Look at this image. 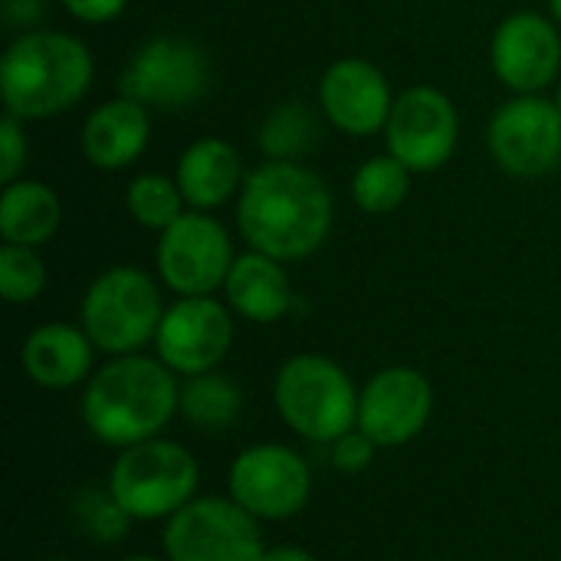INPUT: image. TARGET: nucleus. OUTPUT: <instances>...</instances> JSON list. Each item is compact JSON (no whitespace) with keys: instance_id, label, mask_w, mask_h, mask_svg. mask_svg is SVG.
<instances>
[{"instance_id":"1","label":"nucleus","mask_w":561,"mask_h":561,"mask_svg":"<svg viewBox=\"0 0 561 561\" xmlns=\"http://www.w3.org/2000/svg\"><path fill=\"white\" fill-rule=\"evenodd\" d=\"M237 220L256 253L279 263L302 260L332 230V194L316 171L296 161H270L247 178Z\"/></svg>"},{"instance_id":"2","label":"nucleus","mask_w":561,"mask_h":561,"mask_svg":"<svg viewBox=\"0 0 561 561\" xmlns=\"http://www.w3.org/2000/svg\"><path fill=\"white\" fill-rule=\"evenodd\" d=\"M181 385L161 358L115 355L85 385L82 421L105 447H131L158 437L178 414Z\"/></svg>"},{"instance_id":"3","label":"nucleus","mask_w":561,"mask_h":561,"mask_svg":"<svg viewBox=\"0 0 561 561\" xmlns=\"http://www.w3.org/2000/svg\"><path fill=\"white\" fill-rule=\"evenodd\" d=\"M92 82L89 49L56 30H30L0 62V92L13 118H49L72 108Z\"/></svg>"},{"instance_id":"4","label":"nucleus","mask_w":561,"mask_h":561,"mask_svg":"<svg viewBox=\"0 0 561 561\" xmlns=\"http://www.w3.org/2000/svg\"><path fill=\"white\" fill-rule=\"evenodd\" d=\"M358 394L348 371L325 355L289 358L273 385L283 424L312 444H332L358 427Z\"/></svg>"},{"instance_id":"5","label":"nucleus","mask_w":561,"mask_h":561,"mask_svg":"<svg viewBox=\"0 0 561 561\" xmlns=\"http://www.w3.org/2000/svg\"><path fill=\"white\" fill-rule=\"evenodd\" d=\"M197 460L194 454L164 437L131 444L118 454L108 473V486L125 513L138 523L171 519L197 493Z\"/></svg>"},{"instance_id":"6","label":"nucleus","mask_w":561,"mask_h":561,"mask_svg":"<svg viewBox=\"0 0 561 561\" xmlns=\"http://www.w3.org/2000/svg\"><path fill=\"white\" fill-rule=\"evenodd\" d=\"M164 319L158 283L131 266L102 273L82 299V329L105 355H135L154 342Z\"/></svg>"},{"instance_id":"7","label":"nucleus","mask_w":561,"mask_h":561,"mask_svg":"<svg viewBox=\"0 0 561 561\" xmlns=\"http://www.w3.org/2000/svg\"><path fill=\"white\" fill-rule=\"evenodd\" d=\"M263 552L260 519L230 496L191 500L164 526L168 561H263Z\"/></svg>"},{"instance_id":"8","label":"nucleus","mask_w":561,"mask_h":561,"mask_svg":"<svg viewBox=\"0 0 561 561\" xmlns=\"http://www.w3.org/2000/svg\"><path fill=\"white\" fill-rule=\"evenodd\" d=\"M227 490L230 500L260 523H283L306 510L312 496V470L293 447L256 444L233 460Z\"/></svg>"},{"instance_id":"9","label":"nucleus","mask_w":561,"mask_h":561,"mask_svg":"<svg viewBox=\"0 0 561 561\" xmlns=\"http://www.w3.org/2000/svg\"><path fill=\"white\" fill-rule=\"evenodd\" d=\"M118 89L141 105L187 108L210 89V59L187 36H154L135 53Z\"/></svg>"},{"instance_id":"10","label":"nucleus","mask_w":561,"mask_h":561,"mask_svg":"<svg viewBox=\"0 0 561 561\" xmlns=\"http://www.w3.org/2000/svg\"><path fill=\"white\" fill-rule=\"evenodd\" d=\"M233 266V243L227 230L207 214H184L158 243V273L178 296H210L227 283Z\"/></svg>"},{"instance_id":"11","label":"nucleus","mask_w":561,"mask_h":561,"mask_svg":"<svg viewBox=\"0 0 561 561\" xmlns=\"http://www.w3.org/2000/svg\"><path fill=\"white\" fill-rule=\"evenodd\" d=\"M154 345L158 358L174 375L191 378L214 371L233 345L230 309L210 296H181V302L164 309Z\"/></svg>"},{"instance_id":"12","label":"nucleus","mask_w":561,"mask_h":561,"mask_svg":"<svg viewBox=\"0 0 561 561\" xmlns=\"http://www.w3.org/2000/svg\"><path fill=\"white\" fill-rule=\"evenodd\" d=\"M490 151L516 178H539L561 161V108L549 99L523 95L490 122Z\"/></svg>"},{"instance_id":"13","label":"nucleus","mask_w":561,"mask_h":561,"mask_svg":"<svg viewBox=\"0 0 561 561\" xmlns=\"http://www.w3.org/2000/svg\"><path fill=\"white\" fill-rule=\"evenodd\" d=\"M457 131L460 118L454 102L431 85H417L398 95L385 125L391 154L411 171L440 168L454 154Z\"/></svg>"},{"instance_id":"14","label":"nucleus","mask_w":561,"mask_h":561,"mask_svg":"<svg viewBox=\"0 0 561 561\" xmlns=\"http://www.w3.org/2000/svg\"><path fill=\"white\" fill-rule=\"evenodd\" d=\"M434 391L414 368H385L358 394V431L378 447L411 444L431 421Z\"/></svg>"},{"instance_id":"15","label":"nucleus","mask_w":561,"mask_h":561,"mask_svg":"<svg viewBox=\"0 0 561 561\" xmlns=\"http://www.w3.org/2000/svg\"><path fill=\"white\" fill-rule=\"evenodd\" d=\"M561 66L559 30L539 13H516L510 16L493 36V69L496 76L523 92L533 95L546 89Z\"/></svg>"},{"instance_id":"16","label":"nucleus","mask_w":561,"mask_h":561,"mask_svg":"<svg viewBox=\"0 0 561 561\" xmlns=\"http://www.w3.org/2000/svg\"><path fill=\"white\" fill-rule=\"evenodd\" d=\"M322 108L329 122L348 135H371L388 125L391 115V89L381 69L365 59H342L322 79Z\"/></svg>"},{"instance_id":"17","label":"nucleus","mask_w":561,"mask_h":561,"mask_svg":"<svg viewBox=\"0 0 561 561\" xmlns=\"http://www.w3.org/2000/svg\"><path fill=\"white\" fill-rule=\"evenodd\" d=\"M92 339L85 335V329L66 325V322H49L39 325L36 332H30V339L23 342V371L30 375L33 385L49 388V391H66L76 388L79 381H85L89 368H92Z\"/></svg>"},{"instance_id":"18","label":"nucleus","mask_w":561,"mask_h":561,"mask_svg":"<svg viewBox=\"0 0 561 561\" xmlns=\"http://www.w3.org/2000/svg\"><path fill=\"white\" fill-rule=\"evenodd\" d=\"M151 118L148 108L128 95L99 105L82 128V151L95 168L118 171L131 164L148 145Z\"/></svg>"},{"instance_id":"19","label":"nucleus","mask_w":561,"mask_h":561,"mask_svg":"<svg viewBox=\"0 0 561 561\" xmlns=\"http://www.w3.org/2000/svg\"><path fill=\"white\" fill-rule=\"evenodd\" d=\"M224 293L227 306L250 322H276L293 306V289L283 263L256 250L233 260Z\"/></svg>"},{"instance_id":"20","label":"nucleus","mask_w":561,"mask_h":561,"mask_svg":"<svg viewBox=\"0 0 561 561\" xmlns=\"http://www.w3.org/2000/svg\"><path fill=\"white\" fill-rule=\"evenodd\" d=\"M240 174L243 168L237 151L220 138H204L184 151L178 164V187L191 207L210 210L233 197V191L240 187Z\"/></svg>"},{"instance_id":"21","label":"nucleus","mask_w":561,"mask_h":561,"mask_svg":"<svg viewBox=\"0 0 561 561\" xmlns=\"http://www.w3.org/2000/svg\"><path fill=\"white\" fill-rule=\"evenodd\" d=\"M59 227V197L39 181H13L0 197L3 243L39 247Z\"/></svg>"},{"instance_id":"22","label":"nucleus","mask_w":561,"mask_h":561,"mask_svg":"<svg viewBox=\"0 0 561 561\" xmlns=\"http://www.w3.org/2000/svg\"><path fill=\"white\" fill-rule=\"evenodd\" d=\"M240 411H243L240 388L227 375H220L217 368L214 371H204V375H191L181 385L178 414L191 427H197V431L220 434V431H227V427L237 424Z\"/></svg>"},{"instance_id":"23","label":"nucleus","mask_w":561,"mask_h":561,"mask_svg":"<svg viewBox=\"0 0 561 561\" xmlns=\"http://www.w3.org/2000/svg\"><path fill=\"white\" fill-rule=\"evenodd\" d=\"M319 115L306 102H286L270 112L260 128V148L273 161H296L319 141Z\"/></svg>"},{"instance_id":"24","label":"nucleus","mask_w":561,"mask_h":561,"mask_svg":"<svg viewBox=\"0 0 561 561\" xmlns=\"http://www.w3.org/2000/svg\"><path fill=\"white\" fill-rule=\"evenodd\" d=\"M72 523H76V529H79L85 539H92L95 546H115V542L125 539V533H128V526H131L135 519H131V516L125 513V506L115 500V493H112L108 483H105V486L89 483V486L79 490L76 500H72Z\"/></svg>"},{"instance_id":"25","label":"nucleus","mask_w":561,"mask_h":561,"mask_svg":"<svg viewBox=\"0 0 561 561\" xmlns=\"http://www.w3.org/2000/svg\"><path fill=\"white\" fill-rule=\"evenodd\" d=\"M408 187H411V168L401 164L394 154H388V158H371L358 168L352 194L362 210L388 214L401 207V201L408 197Z\"/></svg>"},{"instance_id":"26","label":"nucleus","mask_w":561,"mask_h":561,"mask_svg":"<svg viewBox=\"0 0 561 561\" xmlns=\"http://www.w3.org/2000/svg\"><path fill=\"white\" fill-rule=\"evenodd\" d=\"M128 210L141 227L151 230H168L174 220L184 217V194L178 187V181H168L161 174H141L131 181L128 187Z\"/></svg>"},{"instance_id":"27","label":"nucleus","mask_w":561,"mask_h":561,"mask_svg":"<svg viewBox=\"0 0 561 561\" xmlns=\"http://www.w3.org/2000/svg\"><path fill=\"white\" fill-rule=\"evenodd\" d=\"M46 286V266L33 247L3 243L0 250V296L7 302H30Z\"/></svg>"},{"instance_id":"28","label":"nucleus","mask_w":561,"mask_h":561,"mask_svg":"<svg viewBox=\"0 0 561 561\" xmlns=\"http://www.w3.org/2000/svg\"><path fill=\"white\" fill-rule=\"evenodd\" d=\"M329 447H332V467L342 470V473H362V470H368L371 460H375V450H378V444L365 431H358V427L348 431V434H342Z\"/></svg>"},{"instance_id":"29","label":"nucleus","mask_w":561,"mask_h":561,"mask_svg":"<svg viewBox=\"0 0 561 561\" xmlns=\"http://www.w3.org/2000/svg\"><path fill=\"white\" fill-rule=\"evenodd\" d=\"M23 161H26V138L20 131V122L13 115H7L0 122V181L13 184Z\"/></svg>"},{"instance_id":"30","label":"nucleus","mask_w":561,"mask_h":561,"mask_svg":"<svg viewBox=\"0 0 561 561\" xmlns=\"http://www.w3.org/2000/svg\"><path fill=\"white\" fill-rule=\"evenodd\" d=\"M46 0H3V20L16 30H33L46 16Z\"/></svg>"},{"instance_id":"31","label":"nucleus","mask_w":561,"mask_h":561,"mask_svg":"<svg viewBox=\"0 0 561 561\" xmlns=\"http://www.w3.org/2000/svg\"><path fill=\"white\" fill-rule=\"evenodd\" d=\"M62 3L72 16H79L85 23H105V20L118 16L128 0H62Z\"/></svg>"},{"instance_id":"32","label":"nucleus","mask_w":561,"mask_h":561,"mask_svg":"<svg viewBox=\"0 0 561 561\" xmlns=\"http://www.w3.org/2000/svg\"><path fill=\"white\" fill-rule=\"evenodd\" d=\"M263 561H316V556L306 549H296V546H276V549L263 552Z\"/></svg>"},{"instance_id":"33","label":"nucleus","mask_w":561,"mask_h":561,"mask_svg":"<svg viewBox=\"0 0 561 561\" xmlns=\"http://www.w3.org/2000/svg\"><path fill=\"white\" fill-rule=\"evenodd\" d=\"M552 16L561 23V0H552Z\"/></svg>"},{"instance_id":"34","label":"nucleus","mask_w":561,"mask_h":561,"mask_svg":"<svg viewBox=\"0 0 561 561\" xmlns=\"http://www.w3.org/2000/svg\"><path fill=\"white\" fill-rule=\"evenodd\" d=\"M122 561H158V559H151V556H128V559H122Z\"/></svg>"},{"instance_id":"35","label":"nucleus","mask_w":561,"mask_h":561,"mask_svg":"<svg viewBox=\"0 0 561 561\" xmlns=\"http://www.w3.org/2000/svg\"><path fill=\"white\" fill-rule=\"evenodd\" d=\"M556 105H559V108H561V85H559V99H556Z\"/></svg>"},{"instance_id":"36","label":"nucleus","mask_w":561,"mask_h":561,"mask_svg":"<svg viewBox=\"0 0 561 561\" xmlns=\"http://www.w3.org/2000/svg\"><path fill=\"white\" fill-rule=\"evenodd\" d=\"M46 561H72V559H46Z\"/></svg>"}]
</instances>
